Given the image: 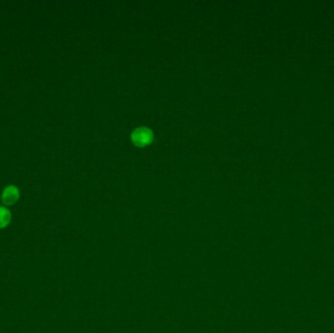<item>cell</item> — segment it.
<instances>
[{
  "mask_svg": "<svg viewBox=\"0 0 334 333\" xmlns=\"http://www.w3.org/2000/svg\"><path fill=\"white\" fill-rule=\"evenodd\" d=\"M19 199H20V189L18 187L14 185H9L3 189L1 200L5 205L7 206L14 205L15 203H17Z\"/></svg>",
  "mask_w": 334,
  "mask_h": 333,
  "instance_id": "obj_1",
  "label": "cell"
},
{
  "mask_svg": "<svg viewBox=\"0 0 334 333\" xmlns=\"http://www.w3.org/2000/svg\"><path fill=\"white\" fill-rule=\"evenodd\" d=\"M12 214L10 210L4 206H0V229H4L11 223Z\"/></svg>",
  "mask_w": 334,
  "mask_h": 333,
  "instance_id": "obj_3",
  "label": "cell"
},
{
  "mask_svg": "<svg viewBox=\"0 0 334 333\" xmlns=\"http://www.w3.org/2000/svg\"><path fill=\"white\" fill-rule=\"evenodd\" d=\"M153 137L152 132L148 129V128H144V127H140L138 129H136L132 133V139L136 144L143 145L148 144L151 139Z\"/></svg>",
  "mask_w": 334,
  "mask_h": 333,
  "instance_id": "obj_2",
  "label": "cell"
}]
</instances>
